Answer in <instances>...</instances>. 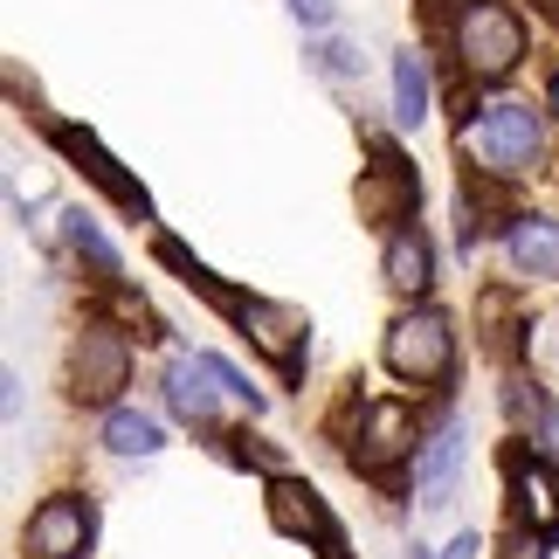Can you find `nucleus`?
Returning <instances> with one entry per match:
<instances>
[{
	"label": "nucleus",
	"instance_id": "nucleus-1",
	"mask_svg": "<svg viewBox=\"0 0 559 559\" xmlns=\"http://www.w3.org/2000/svg\"><path fill=\"white\" fill-rule=\"evenodd\" d=\"M159 386H166V407H174L187 428H201V436H228L222 415H263V394L214 353H180Z\"/></svg>",
	"mask_w": 559,
	"mask_h": 559
},
{
	"label": "nucleus",
	"instance_id": "nucleus-2",
	"mask_svg": "<svg viewBox=\"0 0 559 559\" xmlns=\"http://www.w3.org/2000/svg\"><path fill=\"white\" fill-rule=\"evenodd\" d=\"M449 49H456L469 83H504L525 62V21L504 0H463L449 21Z\"/></svg>",
	"mask_w": 559,
	"mask_h": 559
},
{
	"label": "nucleus",
	"instance_id": "nucleus-3",
	"mask_svg": "<svg viewBox=\"0 0 559 559\" xmlns=\"http://www.w3.org/2000/svg\"><path fill=\"white\" fill-rule=\"evenodd\" d=\"M380 359L401 386H449L456 373V325L436 305H407L380 338Z\"/></svg>",
	"mask_w": 559,
	"mask_h": 559
},
{
	"label": "nucleus",
	"instance_id": "nucleus-4",
	"mask_svg": "<svg viewBox=\"0 0 559 559\" xmlns=\"http://www.w3.org/2000/svg\"><path fill=\"white\" fill-rule=\"evenodd\" d=\"M463 145L484 159V174L519 180V174H532V166L546 159V124H539L532 104L498 97V104H484V111H477V124H463Z\"/></svg>",
	"mask_w": 559,
	"mask_h": 559
},
{
	"label": "nucleus",
	"instance_id": "nucleus-5",
	"mask_svg": "<svg viewBox=\"0 0 559 559\" xmlns=\"http://www.w3.org/2000/svg\"><path fill=\"white\" fill-rule=\"evenodd\" d=\"M415 449H421V421H415V407L407 401H367L359 407V428H353V442H346V463L353 469H367V477H386L401 456L415 463Z\"/></svg>",
	"mask_w": 559,
	"mask_h": 559
},
{
	"label": "nucleus",
	"instance_id": "nucleus-6",
	"mask_svg": "<svg viewBox=\"0 0 559 559\" xmlns=\"http://www.w3.org/2000/svg\"><path fill=\"white\" fill-rule=\"evenodd\" d=\"M124 386H132V332L91 325L70 353V394L83 407H118Z\"/></svg>",
	"mask_w": 559,
	"mask_h": 559
},
{
	"label": "nucleus",
	"instance_id": "nucleus-7",
	"mask_svg": "<svg viewBox=\"0 0 559 559\" xmlns=\"http://www.w3.org/2000/svg\"><path fill=\"white\" fill-rule=\"evenodd\" d=\"M91 532H97L91 498H70V490H56V498L35 504L28 532H21V559H83V552H91Z\"/></svg>",
	"mask_w": 559,
	"mask_h": 559
},
{
	"label": "nucleus",
	"instance_id": "nucleus-8",
	"mask_svg": "<svg viewBox=\"0 0 559 559\" xmlns=\"http://www.w3.org/2000/svg\"><path fill=\"white\" fill-rule=\"evenodd\" d=\"M270 525L284 532V539H311L325 559H346V532H338V519L325 511V498L305 484V477H270Z\"/></svg>",
	"mask_w": 559,
	"mask_h": 559
},
{
	"label": "nucleus",
	"instance_id": "nucleus-9",
	"mask_svg": "<svg viewBox=\"0 0 559 559\" xmlns=\"http://www.w3.org/2000/svg\"><path fill=\"white\" fill-rule=\"evenodd\" d=\"M415 201H421V180H415V166L401 159V145H373V166L359 174V214H367L373 228H401V222H415Z\"/></svg>",
	"mask_w": 559,
	"mask_h": 559
},
{
	"label": "nucleus",
	"instance_id": "nucleus-10",
	"mask_svg": "<svg viewBox=\"0 0 559 559\" xmlns=\"http://www.w3.org/2000/svg\"><path fill=\"white\" fill-rule=\"evenodd\" d=\"M228 318H235V325H242V332L255 338V353H270V359H276V373H284V380L305 373V346H311L305 311L270 305V297H242V305H235Z\"/></svg>",
	"mask_w": 559,
	"mask_h": 559
},
{
	"label": "nucleus",
	"instance_id": "nucleus-11",
	"mask_svg": "<svg viewBox=\"0 0 559 559\" xmlns=\"http://www.w3.org/2000/svg\"><path fill=\"white\" fill-rule=\"evenodd\" d=\"M56 145H62V153H70V159H76V166H83V174H91L104 193H111V201H118L124 214H139V222L153 214V201H145V187H139V180H124V174H118V159L104 153V145H97L91 132H76V124H56Z\"/></svg>",
	"mask_w": 559,
	"mask_h": 559
},
{
	"label": "nucleus",
	"instance_id": "nucleus-12",
	"mask_svg": "<svg viewBox=\"0 0 559 559\" xmlns=\"http://www.w3.org/2000/svg\"><path fill=\"white\" fill-rule=\"evenodd\" d=\"M511 498H519V525L559 539V469L546 456H519L511 463Z\"/></svg>",
	"mask_w": 559,
	"mask_h": 559
},
{
	"label": "nucleus",
	"instance_id": "nucleus-13",
	"mask_svg": "<svg viewBox=\"0 0 559 559\" xmlns=\"http://www.w3.org/2000/svg\"><path fill=\"white\" fill-rule=\"evenodd\" d=\"M380 276H386V290H401V297H421L428 284H436V249H428V235H421L415 222L386 228V255H380Z\"/></svg>",
	"mask_w": 559,
	"mask_h": 559
},
{
	"label": "nucleus",
	"instance_id": "nucleus-14",
	"mask_svg": "<svg viewBox=\"0 0 559 559\" xmlns=\"http://www.w3.org/2000/svg\"><path fill=\"white\" fill-rule=\"evenodd\" d=\"M504 255H511L519 276H532V284L559 276V222L552 214H519V222L504 228Z\"/></svg>",
	"mask_w": 559,
	"mask_h": 559
},
{
	"label": "nucleus",
	"instance_id": "nucleus-15",
	"mask_svg": "<svg viewBox=\"0 0 559 559\" xmlns=\"http://www.w3.org/2000/svg\"><path fill=\"white\" fill-rule=\"evenodd\" d=\"M456 463H463V436L456 428H428L421 449H415V463H407V484H415V498L421 504H449V477H456Z\"/></svg>",
	"mask_w": 559,
	"mask_h": 559
},
{
	"label": "nucleus",
	"instance_id": "nucleus-16",
	"mask_svg": "<svg viewBox=\"0 0 559 559\" xmlns=\"http://www.w3.org/2000/svg\"><path fill=\"white\" fill-rule=\"evenodd\" d=\"M104 449H111V456H159L166 428H159V415H145V407H111V415H104Z\"/></svg>",
	"mask_w": 559,
	"mask_h": 559
},
{
	"label": "nucleus",
	"instance_id": "nucleus-17",
	"mask_svg": "<svg viewBox=\"0 0 559 559\" xmlns=\"http://www.w3.org/2000/svg\"><path fill=\"white\" fill-rule=\"evenodd\" d=\"M428 118V62L415 49L394 56V124L401 132H415V124Z\"/></svg>",
	"mask_w": 559,
	"mask_h": 559
},
{
	"label": "nucleus",
	"instance_id": "nucleus-18",
	"mask_svg": "<svg viewBox=\"0 0 559 559\" xmlns=\"http://www.w3.org/2000/svg\"><path fill=\"white\" fill-rule=\"evenodd\" d=\"M159 263H174V270H180V284H187V290H201L207 305H222V311H235V305H242V290H228L222 276H214V270L201 263V255H187V249L174 242V235H159Z\"/></svg>",
	"mask_w": 559,
	"mask_h": 559
},
{
	"label": "nucleus",
	"instance_id": "nucleus-19",
	"mask_svg": "<svg viewBox=\"0 0 559 559\" xmlns=\"http://www.w3.org/2000/svg\"><path fill=\"white\" fill-rule=\"evenodd\" d=\"M62 222H70V249L83 255V263H91V270L104 276V284H124V263H118V249L104 242V228L91 222V214L76 207V214H62Z\"/></svg>",
	"mask_w": 559,
	"mask_h": 559
},
{
	"label": "nucleus",
	"instance_id": "nucleus-20",
	"mask_svg": "<svg viewBox=\"0 0 559 559\" xmlns=\"http://www.w3.org/2000/svg\"><path fill=\"white\" fill-rule=\"evenodd\" d=\"M104 290H111V311H118V318H124V325H132L139 338H166V325L153 318V305H145V297H139L132 284H104Z\"/></svg>",
	"mask_w": 559,
	"mask_h": 559
},
{
	"label": "nucleus",
	"instance_id": "nucleus-21",
	"mask_svg": "<svg viewBox=\"0 0 559 559\" xmlns=\"http://www.w3.org/2000/svg\"><path fill=\"white\" fill-rule=\"evenodd\" d=\"M311 62H318L325 76H359V49H353V41H318Z\"/></svg>",
	"mask_w": 559,
	"mask_h": 559
},
{
	"label": "nucleus",
	"instance_id": "nucleus-22",
	"mask_svg": "<svg viewBox=\"0 0 559 559\" xmlns=\"http://www.w3.org/2000/svg\"><path fill=\"white\" fill-rule=\"evenodd\" d=\"M290 14L305 21V28L318 35V28H332V14H338V0H290Z\"/></svg>",
	"mask_w": 559,
	"mask_h": 559
},
{
	"label": "nucleus",
	"instance_id": "nucleus-23",
	"mask_svg": "<svg viewBox=\"0 0 559 559\" xmlns=\"http://www.w3.org/2000/svg\"><path fill=\"white\" fill-rule=\"evenodd\" d=\"M504 559H546V532H519V539L504 546Z\"/></svg>",
	"mask_w": 559,
	"mask_h": 559
},
{
	"label": "nucleus",
	"instance_id": "nucleus-24",
	"mask_svg": "<svg viewBox=\"0 0 559 559\" xmlns=\"http://www.w3.org/2000/svg\"><path fill=\"white\" fill-rule=\"evenodd\" d=\"M477 552H484L477 532H456V539H449V559H477Z\"/></svg>",
	"mask_w": 559,
	"mask_h": 559
},
{
	"label": "nucleus",
	"instance_id": "nucleus-25",
	"mask_svg": "<svg viewBox=\"0 0 559 559\" xmlns=\"http://www.w3.org/2000/svg\"><path fill=\"white\" fill-rule=\"evenodd\" d=\"M532 8H539V14L552 21V28H559V0H532Z\"/></svg>",
	"mask_w": 559,
	"mask_h": 559
},
{
	"label": "nucleus",
	"instance_id": "nucleus-26",
	"mask_svg": "<svg viewBox=\"0 0 559 559\" xmlns=\"http://www.w3.org/2000/svg\"><path fill=\"white\" fill-rule=\"evenodd\" d=\"M546 104H552V111H559V70H552V91H546Z\"/></svg>",
	"mask_w": 559,
	"mask_h": 559
}]
</instances>
